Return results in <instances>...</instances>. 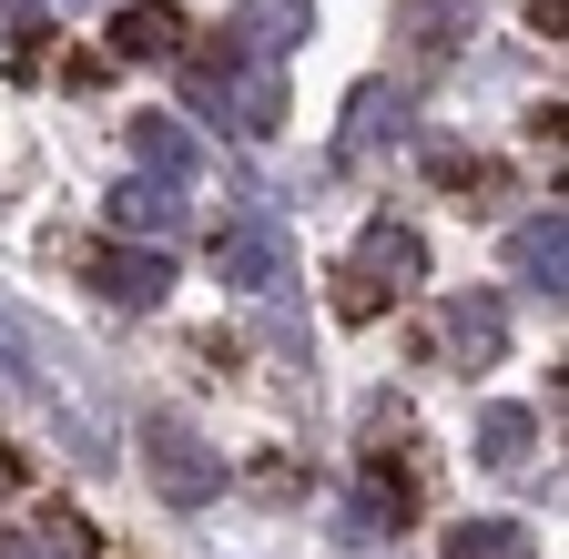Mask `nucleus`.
<instances>
[{"label": "nucleus", "instance_id": "1", "mask_svg": "<svg viewBox=\"0 0 569 559\" xmlns=\"http://www.w3.org/2000/svg\"><path fill=\"white\" fill-rule=\"evenodd\" d=\"M224 51H203V61H183V92L203 102V112H234V132H274L284 122V92H274V72L234 41V31H213Z\"/></svg>", "mask_w": 569, "mask_h": 559}, {"label": "nucleus", "instance_id": "2", "mask_svg": "<svg viewBox=\"0 0 569 559\" xmlns=\"http://www.w3.org/2000/svg\"><path fill=\"white\" fill-rule=\"evenodd\" d=\"M142 468H153V488L173 509H213L224 499V458H213L183 417H142Z\"/></svg>", "mask_w": 569, "mask_h": 559}, {"label": "nucleus", "instance_id": "3", "mask_svg": "<svg viewBox=\"0 0 569 559\" xmlns=\"http://www.w3.org/2000/svg\"><path fill=\"white\" fill-rule=\"evenodd\" d=\"M427 274V244H417V224H367V244H356V264H346V316H377L387 296H407Z\"/></svg>", "mask_w": 569, "mask_h": 559}, {"label": "nucleus", "instance_id": "4", "mask_svg": "<svg viewBox=\"0 0 569 559\" xmlns=\"http://www.w3.org/2000/svg\"><path fill=\"white\" fill-rule=\"evenodd\" d=\"M284 264H296V244H284L274 214H234L224 234H213V274H224V286H244V296H274Z\"/></svg>", "mask_w": 569, "mask_h": 559}, {"label": "nucleus", "instance_id": "5", "mask_svg": "<svg viewBox=\"0 0 569 559\" xmlns=\"http://www.w3.org/2000/svg\"><path fill=\"white\" fill-rule=\"evenodd\" d=\"M92 286H102L112 306H163V296H173V254H163V244H102V254H92Z\"/></svg>", "mask_w": 569, "mask_h": 559}, {"label": "nucleus", "instance_id": "6", "mask_svg": "<svg viewBox=\"0 0 569 559\" xmlns=\"http://www.w3.org/2000/svg\"><path fill=\"white\" fill-rule=\"evenodd\" d=\"M306 31H316V0H234V41L254 61H284Z\"/></svg>", "mask_w": 569, "mask_h": 559}, {"label": "nucleus", "instance_id": "7", "mask_svg": "<svg viewBox=\"0 0 569 559\" xmlns=\"http://www.w3.org/2000/svg\"><path fill=\"white\" fill-rule=\"evenodd\" d=\"M112 51L122 61H183V11L173 0H122L112 11Z\"/></svg>", "mask_w": 569, "mask_h": 559}, {"label": "nucleus", "instance_id": "8", "mask_svg": "<svg viewBox=\"0 0 569 559\" xmlns=\"http://www.w3.org/2000/svg\"><path fill=\"white\" fill-rule=\"evenodd\" d=\"M509 274L529 296H559V274H569V234H559V214H529L519 234H509Z\"/></svg>", "mask_w": 569, "mask_h": 559}, {"label": "nucleus", "instance_id": "9", "mask_svg": "<svg viewBox=\"0 0 569 559\" xmlns=\"http://www.w3.org/2000/svg\"><path fill=\"white\" fill-rule=\"evenodd\" d=\"M498 336H509V316H498V296H448V346H458V367H498Z\"/></svg>", "mask_w": 569, "mask_h": 559}, {"label": "nucleus", "instance_id": "10", "mask_svg": "<svg viewBox=\"0 0 569 559\" xmlns=\"http://www.w3.org/2000/svg\"><path fill=\"white\" fill-rule=\"evenodd\" d=\"M397 132H407V92H356V112H346V163H367L377 143H397Z\"/></svg>", "mask_w": 569, "mask_h": 559}, {"label": "nucleus", "instance_id": "11", "mask_svg": "<svg viewBox=\"0 0 569 559\" xmlns=\"http://www.w3.org/2000/svg\"><path fill=\"white\" fill-rule=\"evenodd\" d=\"M112 224H122V234H173V224H183V183H142V173H132V183L112 193Z\"/></svg>", "mask_w": 569, "mask_h": 559}, {"label": "nucleus", "instance_id": "12", "mask_svg": "<svg viewBox=\"0 0 569 559\" xmlns=\"http://www.w3.org/2000/svg\"><path fill=\"white\" fill-rule=\"evenodd\" d=\"M132 163L153 173V183H193V143H183V122L142 112V122H132Z\"/></svg>", "mask_w": 569, "mask_h": 559}, {"label": "nucleus", "instance_id": "13", "mask_svg": "<svg viewBox=\"0 0 569 559\" xmlns=\"http://www.w3.org/2000/svg\"><path fill=\"white\" fill-rule=\"evenodd\" d=\"M448 559H539V539L519 519H458L448 529Z\"/></svg>", "mask_w": 569, "mask_h": 559}, {"label": "nucleus", "instance_id": "14", "mask_svg": "<svg viewBox=\"0 0 569 559\" xmlns=\"http://www.w3.org/2000/svg\"><path fill=\"white\" fill-rule=\"evenodd\" d=\"M529 438H539V428H529V407H488V417H478V458H488V468H519Z\"/></svg>", "mask_w": 569, "mask_h": 559}, {"label": "nucleus", "instance_id": "15", "mask_svg": "<svg viewBox=\"0 0 569 559\" xmlns=\"http://www.w3.org/2000/svg\"><path fill=\"white\" fill-rule=\"evenodd\" d=\"M21 559H82V549H71V539H31Z\"/></svg>", "mask_w": 569, "mask_h": 559}, {"label": "nucleus", "instance_id": "16", "mask_svg": "<svg viewBox=\"0 0 569 559\" xmlns=\"http://www.w3.org/2000/svg\"><path fill=\"white\" fill-rule=\"evenodd\" d=\"M529 11H539V21H549V31H559V0H529Z\"/></svg>", "mask_w": 569, "mask_h": 559}]
</instances>
